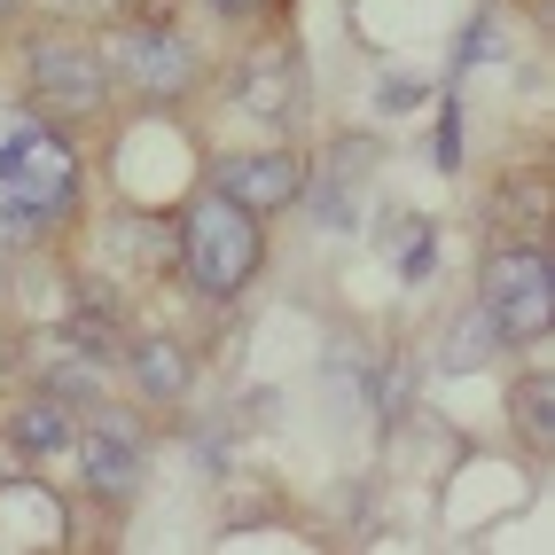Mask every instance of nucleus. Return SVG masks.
Listing matches in <instances>:
<instances>
[{
  "mask_svg": "<svg viewBox=\"0 0 555 555\" xmlns=\"http://www.w3.org/2000/svg\"><path fill=\"white\" fill-rule=\"evenodd\" d=\"M180 258H189V274L211 289V298H235L258 267V211H243L235 196H204L189 211V228H180Z\"/></svg>",
  "mask_w": 555,
  "mask_h": 555,
  "instance_id": "1",
  "label": "nucleus"
},
{
  "mask_svg": "<svg viewBox=\"0 0 555 555\" xmlns=\"http://www.w3.org/2000/svg\"><path fill=\"white\" fill-rule=\"evenodd\" d=\"M0 180H9V196L31 211V228H48V219L70 211V189H79V157H70L48 126H31V118H0Z\"/></svg>",
  "mask_w": 555,
  "mask_h": 555,
  "instance_id": "2",
  "label": "nucleus"
},
{
  "mask_svg": "<svg viewBox=\"0 0 555 555\" xmlns=\"http://www.w3.org/2000/svg\"><path fill=\"white\" fill-rule=\"evenodd\" d=\"M31 94L48 109H94L109 94V63L79 40H40L31 48Z\"/></svg>",
  "mask_w": 555,
  "mask_h": 555,
  "instance_id": "3",
  "label": "nucleus"
},
{
  "mask_svg": "<svg viewBox=\"0 0 555 555\" xmlns=\"http://www.w3.org/2000/svg\"><path fill=\"white\" fill-rule=\"evenodd\" d=\"M109 63H118L133 87H150V94H172V87L196 79V55L180 48V31H150V24L109 31Z\"/></svg>",
  "mask_w": 555,
  "mask_h": 555,
  "instance_id": "4",
  "label": "nucleus"
},
{
  "mask_svg": "<svg viewBox=\"0 0 555 555\" xmlns=\"http://www.w3.org/2000/svg\"><path fill=\"white\" fill-rule=\"evenodd\" d=\"M211 189L235 196L243 211H282L289 196L306 189V165L298 157H228V165L211 172Z\"/></svg>",
  "mask_w": 555,
  "mask_h": 555,
  "instance_id": "5",
  "label": "nucleus"
},
{
  "mask_svg": "<svg viewBox=\"0 0 555 555\" xmlns=\"http://www.w3.org/2000/svg\"><path fill=\"white\" fill-rule=\"evenodd\" d=\"M87 486H94L102 501H126V493L141 486V438H133L126 415H102V423L87 430Z\"/></svg>",
  "mask_w": 555,
  "mask_h": 555,
  "instance_id": "6",
  "label": "nucleus"
},
{
  "mask_svg": "<svg viewBox=\"0 0 555 555\" xmlns=\"http://www.w3.org/2000/svg\"><path fill=\"white\" fill-rule=\"evenodd\" d=\"M298 94H306V70H298V55H258V63L243 70V102L258 109V118H274V126L306 109Z\"/></svg>",
  "mask_w": 555,
  "mask_h": 555,
  "instance_id": "7",
  "label": "nucleus"
},
{
  "mask_svg": "<svg viewBox=\"0 0 555 555\" xmlns=\"http://www.w3.org/2000/svg\"><path fill=\"white\" fill-rule=\"evenodd\" d=\"M547 282H555L547 250H493V258H486V306L525 298V289H547Z\"/></svg>",
  "mask_w": 555,
  "mask_h": 555,
  "instance_id": "8",
  "label": "nucleus"
},
{
  "mask_svg": "<svg viewBox=\"0 0 555 555\" xmlns=\"http://www.w3.org/2000/svg\"><path fill=\"white\" fill-rule=\"evenodd\" d=\"M16 447L24 454H55V447H70V406L48 391V399H31L24 415H16Z\"/></svg>",
  "mask_w": 555,
  "mask_h": 555,
  "instance_id": "9",
  "label": "nucleus"
},
{
  "mask_svg": "<svg viewBox=\"0 0 555 555\" xmlns=\"http://www.w3.org/2000/svg\"><path fill=\"white\" fill-rule=\"evenodd\" d=\"M126 360H133V376H141L150 399H180V391H189V360H180V345H133Z\"/></svg>",
  "mask_w": 555,
  "mask_h": 555,
  "instance_id": "10",
  "label": "nucleus"
},
{
  "mask_svg": "<svg viewBox=\"0 0 555 555\" xmlns=\"http://www.w3.org/2000/svg\"><path fill=\"white\" fill-rule=\"evenodd\" d=\"M493 345H501V321H493V306H486V298H477V306L454 321V337H447V367L462 376V367H477Z\"/></svg>",
  "mask_w": 555,
  "mask_h": 555,
  "instance_id": "11",
  "label": "nucleus"
},
{
  "mask_svg": "<svg viewBox=\"0 0 555 555\" xmlns=\"http://www.w3.org/2000/svg\"><path fill=\"white\" fill-rule=\"evenodd\" d=\"M516 423H525L532 438H555V384H547V376L516 384Z\"/></svg>",
  "mask_w": 555,
  "mask_h": 555,
  "instance_id": "12",
  "label": "nucleus"
},
{
  "mask_svg": "<svg viewBox=\"0 0 555 555\" xmlns=\"http://www.w3.org/2000/svg\"><path fill=\"white\" fill-rule=\"evenodd\" d=\"M430 258H438L430 228H415V235H399V274H406V282H415V274H430Z\"/></svg>",
  "mask_w": 555,
  "mask_h": 555,
  "instance_id": "13",
  "label": "nucleus"
},
{
  "mask_svg": "<svg viewBox=\"0 0 555 555\" xmlns=\"http://www.w3.org/2000/svg\"><path fill=\"white\" fill-rule=\"evenodd\" d=\"M211 9H219V16H243V9H258V0H211Z\"/></svg>",
  "mask_w": 555,
  "mask_h": 555,
  "instance_id": "14",
  "label": "nucleus"
}]
</instances>
